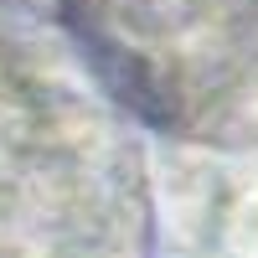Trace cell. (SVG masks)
Listing matches in <instances>:
<instances>
[{
	"instance_id": "6da1fadb",
	"label": "cell",
	"mask_w": 258,
	"mask_h": 258,
	"mask_svg": "<svg viewBox=\"0 0 258 258\" xmlns=\"http://www.w3.org/2000/svg\"><path fill=\"white\" fill-rule=\"evenodd\" d=\"M0 258H155L129 124L62 41L0 11Z\"/></svg>"
},
{
	"instance_id": "7a4b0ae2",
	"label": "cell",
	"mask_w": 258,
	"mask_h": 258,
	"mask_svg": "<svg viewBox=\"0 0 258 258\" xmlns=\"http://www.w3.org/2000/svg\"><path fill=\"white\" fill-rule=\"evenodd\" d=\"M103 78L170 135L258 145V0H68Z\"/></svg>"
}]
</instances>
